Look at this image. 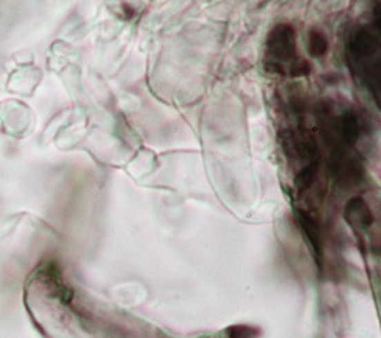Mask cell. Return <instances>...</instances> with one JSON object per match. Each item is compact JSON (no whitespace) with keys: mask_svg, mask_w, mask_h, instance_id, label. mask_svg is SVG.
<instances>
[{"mask_svg":"<svg viewBox=\"0 0 381 338\" xmlns=\"http://www.w3.org/2000/svg\"><path fill=\"white\" fill-rule=\"evenodd\" d=\"M264 68L284 77L309 75L311 66L297 54L295 28L289 23L276 25L270 31L264 50Z\"/></svg>","mask_w":381,"mask_h":338,"instance_id":"obj_1","label":"cell"},{"mask_svg":"<svg viewBox=\"0 0 381 338\" xmlns=\"http://www.w3.org/2000/svg\"><path fill=\"white\" fill-rule=\"evenodd\" d=\"M349 60L355 72L369 89L375 93L380 81L378 66V41L368 28H358L349 40Z\"/></svg>","mask_w":381,"mask_h":338,"instance_id":"obj_2","label":"cell"},{"mask_svg":"<svg viewBox=\"0 0 381 338\" xmlns=\"http://www.w3.org/2000/svg\"><path fill=\"white\" fill-rule=\"evenodd\" d=\"M297 221H299V226H300V230L304 232L305 238H306V242H309L313 253H316V256H322V235H320V229L318 223L314 221V219L309 215L305 214V212H297Z\"/></svg>","mask_w":381,"mask_h":338,"instance_id":"obj_3","label":"cell"},{"mask_svg":"<svg viewBox=\"0 0 381 338\" xmlns=\"http://www.w3.org/2000/svg\"><path fill=\"white\" fill-rule=\"evenodd\" d=\"M339 130L342 141L348 146H354L362 133L360 123H358L357 116L353 112H346L342 116V119L339 122Z\"/></svg>","mask_w":381,"mask_h":338,"instance_id":"obj_4","label":"cell"},{"mask_svg":"<svg viewBox=\"0 0 381 338\" xmlns=\"http://www.w3.org/2000/svg\"><path fill=\"white\" fill-rule=\"evenodd\" d=\"M309 50L314 58H322L328 52V40L324 32L313 29L309 37Z\"/></svg>","mask_w":381,"mask_h":338,"instance_id":"obj_5","label":"cell"},{"mask_svg":"<svg viewBox=\"0 0 381 338\" xmlns=\"http://www.w3.org/2000/svg\"><path fill=\"white\" fill-rule=\"evenodd\" d=\"M260 330L252 326H244V325H237L224 330L227 338H255Z\"/></svg>","mask_w":381,"mask_h":338,"instance_id":"obj_6","label":"cell"}]
</instances>
